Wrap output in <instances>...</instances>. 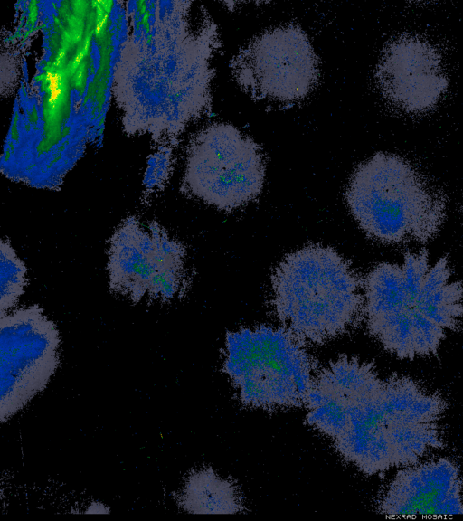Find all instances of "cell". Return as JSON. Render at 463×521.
I'll return each mask as SVG.
<instances>
[{
    "instance_id": "cell-7",
    "label": "cell",
    "mask_w": 463,
    "mask_h": 521,
    "mask_svg": "<svg viewBox=\"0 0 463 521\" xmlns=\"http://www.w3.org/2000/svg\"><path fill=\"white\" fill-rule=\"evenodd\" d=\"M185 260V246L156 221L145 228L136 216H128L109 242V289L135 303L146 297L168 302L186 289Z\"/></svg>"
},
{
    "instance_id": "cell-1",
    "label": "cell",
    "mask_w": 463,
    "mask_h": 521,
    "mask_svg": "<svg viewBox=\"0 0 463 521\" xmlns=\"http://www.w3.org/2000/svg\"><path fill=\"white\" fill-rule=\"evenodd\" d=\"M305 406L307 423L367 476L416 464L445 447L447 400L410 376H383L355 356L317 370Z\"/></svg>"
},
{
    "instance_id": "cell-12",
    "label": "cell",
    "mask_w": 463,
    "mask_h": 521,
    "mask_svg": "<svg viewBox=\"0 0 463 521\" xmlns=\"http://www.w3.org/2000/svg\"><path fill=\"white\" fill-rule=\"evenodd\" d=\"M179 505L193 514H235L244 511L242 497L234 481L220 477L212 468H201L187 477Z\"/></svg>"
},
{
    "instance_id": "cell-6",
    "label": "cell",
    "mask_w": 463,
    "mask_h": 521,
    "mask_svg": "<svg viewBox=\"0 0 463 521\" xmlns=\"http://www.w3.org/2000/svg\"><path fill=\"white\" fill-rule=\"evenodd\" d=\"M265 158L261 147L229 123H213L192 140L183 188L219 210L230 212L261 193Z\"/></svg>"
},
{
    "instance_id": "cell-4",
    "label": "cell",
    "mask_w": 463,
    "mask_h": 521,
    "mask_svg": "<svg viewBox=\"0 0 463 521\" xmlns=\"http://www.w3.org/2000/svg\"><path fill=\"white\" fill-rule=\"evenodd\" d=\"M345 200L370 238L385 244L427 242L439 232L447 201L405 158L379 152L354 171Z\"/></svg>"
},
{
    "instance_id": "cell-8",
    "label": "cell",
    "mask_w": 463,
    "mask_h": 521,
    "mask_svg": "<svg viewBox=\"0 0 463 521\" xmlns=\"http://www.w3.org/2000/svg\"><path fill=\"white\" fill-rule=\"evenodd\" d=\"M232 73L251 99L292 105L306 99L319 79V62L298 25L268 29L242 46L231 61Z\"/></svg>"
},
{
    "instance_id": "cell-5",
    "label": "cell",
    "mask_w": 463,
    "mask_h": 521,
    "mask_svg": "<svg viewBox=\"0 0 463 521\" xmlns=\"http://www.w3.org/2000/svg\"><path fill=\"white\" fill-rule=\"evenodd\" d=\"M222 368L245 406L267 411L305 405L317 373L304 341L268 325L229 332Z\"/></svg>"
},
{
    "instance_id": "cell-2",
    "label": "cell",
    "mask_w": 463,
    "mask_h": 521,
    "mask_svg": "<svg viewBox=\"0 0 463 521\" xmlns=\"http://www.w3.org/2000/svg\"><path fill=\"white\" fill-rule=\"evenodd\" d=\"M364 291L369 334L401 360L437 355L463 322V283L453 279L447 257L433 262L426 249L406 252L402 263L374 266Z\"/></svg>"
},
{
    "instance_id": "cell-3",
    "label": "cell",
    "mask_w": 463,
    "mask_h": 521,
    "mask_svg": "<svg viewBox=\"0 0 463 521\" xmlns=\"http://www.w3.org/2000/svg\"><path fill=\"white\" fill-rule=\"evenodd\" d=\"M364 281L335 249L308 244L283 258L271 275L269 306L306 344L334 340L364 316Z\"/></svg>"
},
{
    "instance_id": "cell-10",
    "label": "cell",
    "mask_w": 463,
    "mask_h": 521,
    "mask_svg": "<svg viewBox=\"0 0 463 521\" xmlns=\"http://www.w3.org/2000/svg\"><path fill=\"white\" fill-rule=\"evenodd\" d=\"M374 79L391 105L412 114L431 109L449 86L439 51L411 33L400 34L385 44Z\"/></svg>"
},
{
    "instance_id": "cell-11",
    "label": "cell",
    "mask_w": 463,
    "mask_h": 521,
    "mask_svg": "<svg viewBox=\"0 0 463 521\" xmlns=\"http://www.w3.org/2000/svg\"><path fill=\"white\" fill-rule=\"evenodd\" d=\"M388 516L463 515V480L457 464L439 458L397 471L377 502Z\"/></svg>"
},
{
    "instance_id": "cell-14",
    "label": "cell",
    "mask_w": 463,
    "mask_h": 521,
    "mask_svg": "<svg viewBox=\"0 0 463 521\" xmlns=\"http://www.w3.org/2000/svg\"><path fill=\"white\" fill-rule=\"evenodd\" d=\"M88 513H109V509L104 507L100 503H93L89 507V509L86 511Z\"/></svg>"
},
{
    "instance_id": "cell-13",
    "label": "cell",
    "mask_w": 463,
    "mask_h": 521,
    "mask_svg": "<svg viewBox=\"0 0 463 521\" xmlns=\"http://www.w3.org/2000/svg\"><path fill=\"white\" fill-rule=\"evenodd\" d=\"M0 314H6L18 302L28 284L27 268L8 239L0 243Z\"/></svg>"
},
{
    "instance_id": "cell-9",
    "label": "cell",
    "mask_w": 463,
    "mask_h": 521,
    "mask_svg": "<svg viewBox=\"0 0 463 521\" xmlns=\"http://www.w3.org/2000/svg\"><path fill=\"white\" fill-rule=\"evenodd\" d=\"M1 402L4 423L43 391L60 362L56 325L34 304L0 318Z\"/></svg>"
}]
</instances>
